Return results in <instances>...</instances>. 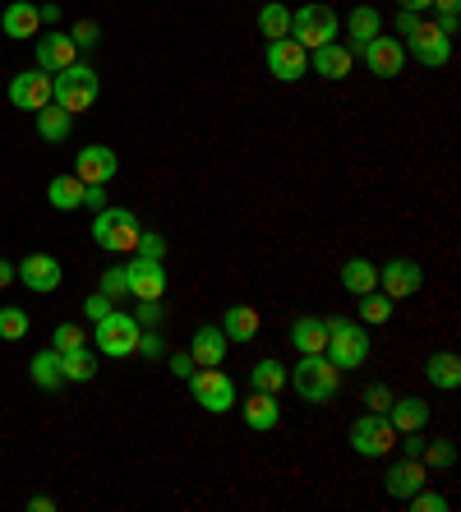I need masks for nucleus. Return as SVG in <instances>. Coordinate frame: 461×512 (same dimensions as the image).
Returning a JSON list of instances; mask_svg holds the SVG:
<instances>
[{
    "instance_id": "nucleus-7",
    "label": "nucleus",
    "mask_w": 461,
    "mask_h": 512,
    "mask_svg": "<svg viewBox=\"0 0 461 512\" xmlns=\"http://www.w3.org/2000/svg\"><path fill=\"white\" fill-rule=\"evenodd\" d=\"M139 231L143 227H139V217H134L130 208H102V213H93V240L107 254H134Z\"/></svg>"
},
{
    "instance_id": "nucleus-40",
    "label": "nucleus",
    "mask_w": 461,
    "mask_h": 512,
    "mask_svg": "<svg viewBox=\"0 0 461 512\" xmlns=\"http://www.w3.org/2000/svg\"><path fill=\"white\" fill-rule=\"evenodd\" d=\"M70 42H74L79 51L97 47V42H102V28H97V19H79V24L70 28Z\"/></svg>"
},
{
    "instance_id": "nucleus-27",
    "label": "nucleus",
    "mask_w": 461,
    "mask_h": 512,
    "mask_svg": "<svg viewBox=\"0 0 461 512\" xmlns=\"http://www.w3.org/2000/svg\"><path fill=\"white\" fill-rule=\"evenodd\" d=\"M60 370H65V383H93L97 379V351L88 342L74 346V351H60Z\"/></svg>"
},
{
    "instance_id": "nucleus-34",
    "label": "nucleus",
    "mask_w": 461,
    "mask_h": 512,
    "mask_svg": "<svg viewBox=\"0 0 461 512\" xmlns=\"http://www.w3.org/2000/svg\"><path fill=\"white\" fill-rule=\"evenodd\" d=\"M249 388H263V393H282L286 388V365L282 360H272L263 356L254 370H249Z\"/></svg>"
},
{
    "instance_id": "nucleus-30",
    "label": "nucleus",
    "mask_w": 461,
    "mask_h": 512,
    "mask_svg": "<svg viewBox=\"0 0 461 512\" xmlns=\"http://www.w3.org/2000/svg\"><path fill=\"white\" fill-rule=\"evenodd\" d=\"M291 346H296L300 356H314V351H323L328 346V323L323 319H296L291 323Z\"/></svg>"
},
{
    "instance_id": "nucleus-55",
    "label": "nucleus",
    "mask_w": 461,
    "mask_h": 512,
    "mask_svg": "<svg viewBox=\"0 0 461 512\" xmlns=\"http://www.w3.org/2000/svg\"><path fill=\"white\" fill-rule=\"evenodd\" d=\"M434 10H461V0H434Z\"/></svg>"
},
{
    "instance_id": "nucleus-14",
    "label": "nucleus",
    "mask_w": 461,
    "mask_h": 512,
    "mask_svg": "<svg viewBox=\"0 0 461 512\" xmlns=\"http://www.w3.org/2000/svg\"><path fill=\"white\" fill-rule=\"evenodd\" d=\"M125 286H130L134 300H162L166 296V263L134 254V259L125 263Z\"/></svg>"
},
{
    "instance_id": "nucleus-35",
    "label": "nucleus",
    "mask_w": 461,
    "mask_h": 512,
    "mask_svg": "<svg viewBox=\"0 0 461 512\" xmlns=\"http://www.w3.org/2000/svg\"><path fill=\"white\" fill-rule=\"evenodd\" d=\"M355 300H360V323H369V328H379V323L392 319V300L383 291H365V296H355Z\"/></svg>"
},
{
    "instance_id": "nucleus-25",
    "label": "nucleus",
    "mask_w": 461,
    "mask_h": 512,
    "mask_svg": "<svg viewBox=\"0 0 461 512\" xmlns=\"http://www.w3.org/2000/svg\"><path fill=\"white\" fill-rule=\"evenodd\" d=\"M379 33H383V14L374 10V5H355V10L346 14V37H351L346 47L351 51H360L369 37H379Z\"/></svg>"
},
{
    "instance_id": "nucleus-42",
    "label": "nucleus",
    "mask_w": 461,
    "mask_h": 512,
    "mask_svg": "<svg viewBox=\"0 0 461 512\" xmlns=\"http://www.w3.org/2000/svg\"><path fill=\"white\" fill-rule=\"evenodd\" d=\"M134 254H143V259H166V240L157 236V231H139V245H134Z\"/></svg>"
},
{
    "instance_id": "nucleus-23",
    "label": "nucleus",
    "mask_w": 461,
    "mask_h": 512,
    "mask_svg": "<svg viewBox=\"0 0 461 512\" xmlns=\"http://www.w3.org/2000/svg\"><path fill=\"white\" fill-rule=\"evenodd\" d=\"M388 416V425L397 429V434H406V429H425L429 425V402L425 397H392V406L383 411Z\"/></svg>"
},
{
    "instance_id": "nucleus-44",
    "label": "nucleus",
    "mask_w": 461,
    "mask_h": 512,
    "mask_svg": "<svg viewBox=\"0 0 461 512\" xmlns=\"http://www.w3.org/2000/svg\"><path fill=\"white\" fill-rule=\"evenodd\" d=\"M134 319H139V328H157V323H162V300H139V314H134Z\"/></svg>"
},
{
    "instance_id": "nucleus-4",
    "label": "nucleus",
    "mask_w": 461,
    "mask_h": 512,
    "mask_svg": "<svg viewBox=\"0 0 461 512\" xmlns=\"http://www.w3.org/2000/svg\"><path fill=\"white\" fill-rule=\"evenodd\" d=\"M190 397L194 406H203L208 416H226V411H236V383H231V374L222 370V365H208V370H194L190 379Z\"/></svg>"
},
{
    "instance_id": "nucleus-41",
    "label": "nucleus",
    "mask_w": 461,
    "mask_h": 512,
    "mask_svg": "<svg viewBox=\"0 0 461 512\" xmlns=\"http://www.w3.org/2000/svg\"><path fill=\"white\" fill-rule=\"evenodd\" d=\"M102 291H107L111 300H125V296H130V286H125V263H120V268H107V273H102Z\"/></svg>"
},
{
    "instance_id": "nucleus-51",
    "label": "nucleus",
    "mask_w": 461,
    "mask_h": 512,
    "mask_svg": "<svg viewBox=\"0 0 461 512\" xmlns=\"http://www.w3.org/2000/svg\"><path fill=\"white\" fill-rule=\"evenodd\" d=\"M28 512H56V499H47V494H33V499H28Z\"/></svg>"
},
{
    "instance_id": "nucleus-2",
    "label": "nucleus",
    "mask_w": 461,
    "mask_h": 512,
    "mask_svg": "<svg viewBox=\"0 0 461 512\" xmlns=\"http://www.w3.org/2000/svg\"><path fill=\"white\" fill-rule=\"evenodd\" d=\"M291 388H296L309 406H323L342 388V370H337L323 351H314V356H300V365L291 370Z\"/></svg>"
},
{
    "instance_id": "nucleus-45",
    "label": "nucleus",
    "mask_w": 461,
    "mask_h": 512,
    "mask_svg": "<svg viewBox=\"0 0 461 512\" xmlns=\"http://www.w3.org/2000/svg\"><path fill=\"white\" fill-rule=\"evenodd\" d=\"M166 370L176 374V379H190V374L199 370V365H194V356H190V351H176V356L166 360Z\"/></svg>"
},
{
    "instance_id": "nucleus-24",
    "label": "nucleus",
    "mask_w": 461,
    "mask_h": 512,
    "mask_svg": "<svg viewBox=\"0 0 461 512\" xmlns=\"http://www.w3.org/2000/svg\"><path fill=\"white\" fill-rule=\"evenodd\" d=\"M226 333V342L231 346H245L259 337V310H249V305H231V310L222 314V323H217Z\"/></svg>"
},
{
    "instance_id": "nucleus-29",
    "label": "nucleus",
    "mask_w": 461,
    "mask_h": 512,
    "mask_svg": "<svg viewBox=\"0 0 461 512\" xmlns=\"http://www.w3.org/2000/svg\"><path fill=\"white\" fill-rule=\"evenodd\" d=\"M28 374H33V383L42 388V393H56V388H65V370H60V351H37V356L28 360Z\"/></svg>"
},
{
    "instance_id": "nucleus-39",
    "label": "nucleus",
    "mask_w": 461,
    "mask_h": 512,
    "mask_svg": "<svg viewBox=\"0 0 461 512\" xmlns=\"http://www.w3.org/2000/svg\"><path fill=\"white\" fill-rule=\"evenodd\" d=\"M406 503H411L415 512H448V499H443L438 489H429V485H420V489H415V494H411V499H406Z\"/></svg>"
},
{
    "instance_id": "nucleus-54",
    "label": "nucleus",
    "mask_w": 461,
    "mask_h": 512,
    "mask_svg": "<svg viewBox=\"0 0 461 512\" xmlns=\"http://www.w3.org/2000/svg\"><path fill=\"white\" fill-rule=\"evenodd\" d=\"M37 10H42V24H56L60 19V5H37Z\"/></svg>"
},
{
    "instance_id": "nucleus-47",
    "label": "nucleus",
    "mask_w": 461,
    "mask_h": 512,
    "mask_svg": "<svg viewBox=\"0 0 461 512\" xmlns=\"http://www.w3.org/2000/svg\"><path fill=\"white\" fill-rule=\"evenodd\" d=\"M83 208L102 213V208H107V185H83Z\"/></svg>"
},
{
    "instance_id": "nucleus-15",
    "label": "nucleus",
    "mask_w": 461,
    "mask_h": 512,
    "mask_svg": "<svg viewBox=\"0 0 461 512\" xmlns=\"http://www.w3.org/2000/svg\"><path fill=\"white\" fill-rule=\"evenodd\" d=\"M14 273H19V282H24L28 291H37V296H51V291H60V282H65V268H60V259H51V254H28L24 263H14Z\"/></svg>"
},
{
    "instance_id": "nucleus-6",
    "label": "nucleus",
    "mask_w": 461,
    "mask_h": 512,
    "mask_svg": "<svg viewBox=\"0 0 461 512\" xmlns=\"http://www.w3.org/2000/svg\"><path fill=\"white\" fill-rule=\"evenodd\" d=\"M139 319L134 314H125V310H111L107 319H97L93 323V346L102 351V356H111V360H125V356H134L139 351Z\"/></svg>"
},
{
    "instance_id": "nucleus-36",
    "label": "nucleus",
    "mask_w": 461,
    "mask_h": 512,
    "mask_svg": "<svg viewBox=\"0 0 461 512\" xmlns=\"http://www.w3.org/2000/svg\"><path fill=\"white\" fill-rule=\"evenodd\" d=\"M19 337H28V310L0 305V342H19Z\"/></svg>"
},
{
    "instance_id": "nucleus-31",
    "label": "nucleus",
    "mask_w": 461,
    "mask_h": 512,
    "mask_svg": "<svg viewBox=\"0 0 461 512\" xmlns=\"http://www.w3.org/2000/svg\"><path fill=\"white\" fill-rule=\"evenodd\" d=\"M47 203L51 208H56V213H74V208H83V180L74 176H56L47 185Z\"/></svg>"
},
{
    "instance_id": "nucleus-22",
    "label": "nucleus",
    "mask_w": 461,
    "mask_h": 512,
    "mask_svg": "<svg viewBox=\"0 0 461 512\" xmlns=\"http://www.w3.org/2000/svg\"><path fill=\"white\" fill-rule=\"evenodd\" d=\"M226 351H231V342H226L222 328H213V323H203V328H194L190 337V356L199 370H208V365H222Z\"/></svg>"
},
{
    "instance_id": "nucleus-1",
    "label": "nucleus",
    "mask_w": 461,
    "mask_h": 512,
    "mask_svg": "<svg viewBox=\"0 0 461 512\" xmlns=\"http://www.w3.org/2000/svg\"><path fill=\"white\" fill-rule=\"evenodd\" d=\"M97 97H102V74H97L93 65L74 60V65H65L60 74H51V102H56V107H65L70 116L93 111Z\"/></svg>"
},
{
    "instance_id": "nucleus-10",
    "label": "nucleus",
    "mask_w": 461,
    "mask_h": 512,
    "mask_svg": "<svg viewBox=\"0 0 461 512\" xmlns=\"http://www.w3.org/2000/svg\"><path fill=\"white\" fill-rule=\"evenodd\" d=\"M420 286H425V268H420L415 259H388L379 268V291L392 300V305L420 296Z\"/></svg>"
},
{
    "instance_id": "nucleus-53",
    "label": "nucleus",
    "mask_w": 461,
    "mask_h": 512,
    "mask_svg": "<svg viewBox=\"0 0 461 512\" xmlns=\"http://www.w3.org/2000/svg\"><path fill=\"white\" fill-rule=\"evenodd\" d=\"M397 5H402V10H411V14H429V10H434V0H397Z\"/></svg>"
},
{
    "instance_id": "nucleus-3",
    "label": "nucleus",
    "mask_w": 461,
    "mask_h": 512,
    "mask_svg": "<svg viewBox=\"0 0 461 512\" xmlns=\"http://www.w3.org/2000/svg\"><path fill=\"white\" fill-rule=\"evenodd\" d=\"M323 323H328V346H323V356H328L342 374L360 370L369 360V333L355 319H323Z\"/></svg>"
},
{
    "instance_id": "nucleus-37",
    "label": "nucleus",
    "mask_w": 461,
    "mask_h": 512,
    "mask_svg": "<svg viewBox=\"0 0 461 512\" xmlns=\"http://www.w3.org/2000/svg\"><path fill=\"white\" fill-rule=\"evenodd\" d=\"M420 462H425L429 471H448V466H457V448H452L448 439H434V443H425Z\"/></svg>"
},
{
    "instance_id": "nucleus-50",
    "label": "nucleus",
    "mask_w": 461,
    "mask_h": 512,
    "mask_svg": "<svg viewBox=\"0 0 461 512\" xmlns=\"http://www.w3.org/2000/svg\"><path fill=\"white\" fill-rule=\"evenodd\" d=\"M139 351H143V356H162V337H157L153 328H143V333H139Z\"/></svg>"
},
{
    "instance_id": "nucleus-18",
    "label": "nucleus",
    "mask_w": 461,
    "mask_h": 512,
    "mask_svg": "<svg viewBox=\"0 0 461 512\" xmlns=\"http://www.w3.org/2000/svg\"><path fill=\"white\" fill-rule=\"evenodd\" d=\"M240 420H245L249 429H259V434H268V429L282 425V406H277V393H263V388H249L245 402H236Z\"/></svg>"
},
{
    "instance_id": "nucleus-19",
    "label": "nucleus",
    "mask_w": 461,
    "mask_h": 512,
    "mask_svg": "<svg viewBox=\"0 0 461 512\" xmlns=\"http://www.w3.org/2000/svg\"><path fill=\"white\" fill-rule=\"evenodd\" d=\"M33 60H37V70L60 74L65 65H74V60H79V47L70 42V33H47V37H37Z\"/></svg>"
},
{
    "instance_id": "nucleus-8",
    "label": "nucleus",
    "mask_w": 461,
    "mask_h": 512,
    "mask_svg": "<svg viewBox=\"0 0 461 512\" xmlns=\"http://www.w3.org/2000/svg\"><path fill=\"white\" fill-rule=\"evenodd\" d=\"M351 448L360 457H388L397 448V429L388 425L383 411H365V416L351 420Z\"/></svg>"
},
{
    "instance_id": "nucleus-16",
    "label": "nucleus",
    "mask_w": 461,
    "mask_h": 512,
    "mask_svg": "<svg viewBox=\"0 0 461 512\" xmlns=\"http://www.w3.org/2000/svg\"><path fill=\"white\" fill-rule=\"evenodd\" d=\"M420 485H429V466L420 462V457H397V462L388 466V476H383L388 499H397V503H406Z\"/></svg>"
},
{
    "instance_id": "nucleus-11",
    "label": "nucleus",
    "mask_w": 461,
    "mask_h": 512,
    "mask_svg": "<svg viewBox=\"0 0 461 512\" xmlns=\"http://www.w3.org/2000/svg\"><path fill=\"white\" fill-rule=\"evenodd\" d=\"M360 60H365V70L374 74V79H397V74L406 70V47L402 37H369L365 47H360Z\"/></svg>"
},
{
    "instance_id": "nucleus-20",
    "label": "nucleus",
    "mask_w": 461,
    "mask_h": 512,
    "mask_svg": "<svg viewBox=\"0 0 461 512\" xmlns=\"http://www.w3.org/2000/svg\"><path fill=\"white\" fill-rule=\"evenodd\" d=\"M0 28H5V37H14V42L42 37V10H37L33 0H10L5 14H0Z\"/></svg>"
},
{
    "instance_id": "nucleus-28",
    "label": "nucleus",
    "mask_w": 461,
    "mask_h": 512,
    "mask_svg": "<svg viewBox=\"0 0 461 512\" xmlns=\"http://www.w3.org/2000/svg\"><path fill=\"white\" fill-rule=\"evenodd\" d=\"M342 291L346 296H365V291H379V268L369 259H346L342 263Z\"/></svg>"
},
{
    "instance_id": "nucleus-12",
    "label": "nucleus",
    "mask_w": 461,
    "mask_h": 512,
    "mask_svg": "<svg viewBox=\"0 0 461 512\" xmlns=\"http://www.w3.org/2000/svg\"><path fill=\"white\" fill-rule=\"evenodd\" d=\"M402 47H406V56H415L425 70H443L452 60V37L438 33L434 24H420L411 37H402Z\"/></svg>"
},
{
    "instance_id": "nucleus-9",
    "label": "nucleus",
    "mask_w": 461,
    "mask_h": 512,
    "mask_svg": "<svg viewBox=\"0 0 461 512\" xmlns=\"http://www.w3.org/2000/svg\"><path fill=\"white\" fill-rule=\"evenodd\" d=\"M263 60H268V74L277 79V84H300V79L309 74V51L300 47L296 37H277V42H268Z\"/></svg>"
},
{
    "instance_id": "nucleus-21",
    "label": "nucleus",
    "mask_w": 461,
    "mask_h": 512,
    "mask_svg": "<svg viewBox=\"0 0 461 512\" xmlns=\"http://www.w3.org/2000/svg\"><path fill=\"white\" fill-rule=\"evenodd\" d=\"M355 70V51L342 42H328V47L309 51V74H323V79H346Z\"/></svg>"
},
{
    "instance_id": "nucleus-43",
    "label": "nucleus",
    "mask_w": 461,
    "mask_h": 512,
    "mask_svg": "<svg viewBox=\"0 0 461 512\" xmlns=\"http://www.w3.org/2000/svg\"><path fill=\"white\" fill-rule=\"evenodd\" d=\"M111 310H116V300H111L107 291H97V296H88V300H83V314H88V319H93V323H97V319H107Z\"/></svg>"
},
{
    "instance_id": "nucleus-13",
    "label": "nucleus",
    "mask_w": 461,
    "mask_h": 512,
    "mask_svg": "<svg viewBox=\"0 0 461 512\" xmlns=\"http://www.w3.org/2000/svg\"><path fill=\"white\" fill-rule=\"evenodd\" d=\"M116 171H120V157L107 143H88V148L74 153V176H79L83 185H111Z\"/></svg>"
},
{
    "instance_id": "nucleus-33",
    "label": "nucleus",
    "mask_w": 461,
    "mask_h": 512,
    "mask_svg": "<svg viewBox=\"0 0 461 512\" xmlns=\"http://www.w3.org/2000/svg\"><path fill=\"white\" fill-rule=\"evenodd\" d=\"M259 33L268 37V42H277V37H291V10H286L282 0H268L259 10Z\"/></svg>"
},
{
    "instance_id": "nucleus-26",
    "label": "nucleus",
    "mask_w": 461,
    "mask_h": 512,
    "mask_svg": "<svg viewBox=\"0 0 461 512\" xmlns=\"http://www.w3.org/2000/svg\"><path fill=\"white\" fill-rule=\"evenodd\" d=\"M425 379L434 383V388H443V393H457V388H461V360H457V351H434V356L425 360Z\"/></svg>"
},
{
    "instance_id": "nucleus-5",
    "label": "nucleus",
    "mask_w": 461,
    "mask_h": 512,
    "mask_svg": "<svg viewBox=\"0 0 461 512\" xmlns=\"http://www.w3.org/2000/svg\"><path fill=\"white\" fill-rule=\"evenodd\" d=\"M291 37H296L305 51L328 47V42L342 37V19H337L332 5H300V10H291Z\"/></svg>"
},
{
    "instance_id": "nucleus-49",
    "label": "nucleus",
    "mask_w": 461,
    "mask_h": 512,
    "mask_svg": "<svg viewBox=\"0 0 461 512\" xmlns=\"http://www.w3.org/2000/svg\"><path fill=\"white\" fill-rule=\"evenodd\" d=\"M425 24V14H411V10H397V37H411L415 28Z\"/></svg>"
},
{
    "instance_id": "nucleus-32",
    "label": "nucleus",
    "mask_w": 461,
    "mask_h": 512,
    "mask_svg": "<svg viewBox=\"0 0 461 512\" xmlns=\"http://www.w3.org/2000/svg\"><path fill=\"white\" fill-rule=\"evenodd\" d=\"M37 116V134H42V139L47 143H65L70 139V130H74V116L65 107H56V102H51V107H42V111H33Z\"/></svg>"
},
{
    "instance_id": "nucleus-38",
    "label": "nucleus",
    "mask_w": 461,
    "mask_h": 512,
    "mask_svg": "<svg viewBox=\"0 0 461 512\" xmlns=\"http://www.w3.org/2000/svg\"><path fill=\"white\" fill-rule=\"evenodd\" d=\"M83 342H88V333H83L79 323H56V333H51V351H74Z\"/></svg>"
},
{
    "instance_id": "nucleus-48",
    "label": "nucleus",
    "mask_w": 461,
    "mask_h": 512,
    "mask_svg": "<svg viewBox=\"0 0 461 512\" xmlns=\"http://www.w3.org/2000/svg\"><path fill=\"white\" fill-rule=\"evenodd\" d=\"M438 19H434V28L438 33H448V37H457V28H461V14L457 10H434Z\"/></svg>"
},
{
    "instance_id": "nucleus-52",
    "label": "nucleus",
    "mask_w": 461,
    "mask_h": 512,
    "mask_svg": "<svg viewBox=\"0 0 461 512\" xmlns=\"http://www.w3.org/2000/svg\"><path fill=\"white\" fill-rule=\"evenodd\" d=\"M14 282H19L14 263H10V259H0V291H5V286H14Z\"/></svg>"
},
{
    "instance_id": "nucleus-17",
    "label": "nucleus",
    "mask_w": 461,
    "mask_h": 512,
    "mask_svg": "<svg viewBox=\"0 0 461 512\" xmlns=\"http://www.w3.org/2000/svg\"><path fill=\"white\" fill-rule=\"evenodd\" d=\"M10 102L19 111H42L51 107V74L47 70H24L10 79Z\"/></svg>"
},
{
    "instance_id": "nucleus-46",
    "label": "nucleus",
    "mask_w": 461,
    "mask_h": 512,
    "mask_svg": "<svg viewBox=\"0 0 461 512\" xmlns=\"http://www.w3.org/2000/svg\"><path fill=\"white\" fill-rule=\"evenodd\" d=\"M365 406H369V411H388V406H392V393L383 388V383H374V388H365Z\"/></svg>"
}]
</instances>
